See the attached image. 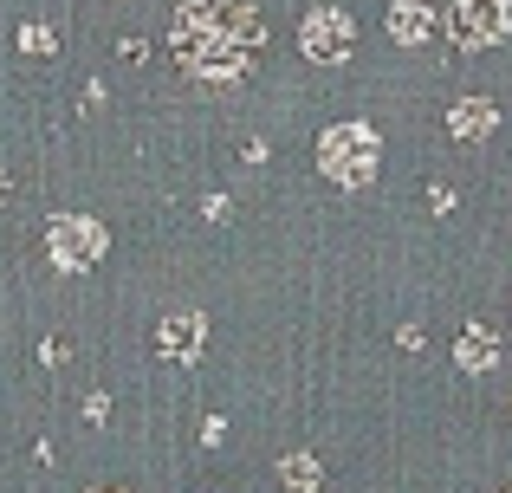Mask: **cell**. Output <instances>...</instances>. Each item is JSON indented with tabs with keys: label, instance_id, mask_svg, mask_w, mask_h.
Segmentation results:
<instances>
[{
	"label": "cell",
	"instance_id": "cell-1",
	"mask_svg": "<svg viewBox=\"0 0 512 493\" xmlns=\"http://www.w3.org/2000/svg\"><path fill=\"white\" fill-rule=\"evenodd\" d=\"M169 46L182 72L208 78V85H234L260 65L266 52V20L247 0H182L169 26Z\"/></svg>",
	"mask_w": 512,
	"mask_h": 493
},
{
	"label": "cell",
	"instance_id": "cell-2",
	"mask_svg": "<svg viewBox=\"0 0 512 493\" xmlns=\"http://www.w3.org/2000/svg\"><path fill=\"white\" fill-rule=\"evenodd\" d=\"M376 156H383V143H376L370 124H338V130H325V143H318L325 176L344 182V189H370L376 182Z\"/></svg>",
	"mask_w": 512,
	"mask_h": 493
},
{
	"label": "cell",
	"instance_id": "cell-3",
	"mask_svg": "<svg viewBox=\"0 0 512 493\" xmlns=\"http://www.w3.org/2000/svg\"><path fill=\"white\" fill-rule=\"evenodd\" d=\"M104 228L98 221H85V215H59L46 228V253H52V266H59V273H85V266H98L104 260Z\"/></svg>",
	"mask_w": 512,
	"mask_h": 493
},
{
	"label": "cell",
	"instance_id": "cell-4",
	"mask_svg": "<svg viewBox=\"0 0 512 493\" xmlns=\"http://www.w3.org/2000/svg\"><path fill=\"white\" fill-rule=\"evenodd\" d=\"M299 46H305V59H318V65H344L350 52H357V20H350L344 7H312L305 26H299Z\"/></svg>",
	"mask_w": 512,
	"mask_h": 493
},
{
	"label": "cell",
	"instance_id": "cell-5",
	"mask_svg": "<svg viewBox=\"0 0 512 493\" xmlns=\"http://www.w3.org/2000/svg\"><path fill=\"white\" fill-rule=\"evenodd\" d=\"M506 26H512L506 0H454V13H448L454 46H493V39H506Z\"/></svg>",
	"mask_w": 512,
	"mask_h": 493
},
{
	"label": "cell",
	"instance_id": "cell-6",
	"mask_svg": "<svg viewBox=\"0 0 512 493\" xmlns=\"http://www.w3.org/2000/svg\"><path fill=\"white\" fill-rule=\"evenodd\" d=\"M201 344H208V318H201V312H169L163 331H156V351H163L169 364H188Z\"/></svg>",
	"mask_w": 512,
	"mask_h": 493
},
{
	"label": "cell",
	"instance_id": "cell-7",
	"mask_svg": "<svg viewBox=\"0 0 512 493\" xmlns=\"http://www.w3.org/2000/svg\"><path fill=\"white\" fill-rule=\"evenodd\" d=\"M493 124H500V111H493L487 98H461V104L448 111V130H454V137H467V143L493 137Z\"/></svg>",
	"mask_w": 512,
	"mask_h": 493
},
{
	"label": "cell",
	"instance_id": "cell-8",
	"mask_svg": "<svg viewBox=\"0 0 512 493\" xmlns=\"http://www.w3.org/2000/svg\"><path fill=\"white\" fill-rule=\"evenodd\" d=\"M454 364H461V370H493V364H500V338H493V325H467L461 344H454Z\"/></svg>",
	"mask_w": 512,
	"mask_h": 493
},
{
	"label": "cell",
	"instance_id": "cell-9",
	"mask_svg": "<svg viewBox=\"0 0 512 493\" xmlns=\"http://www.w3.org/2000/svg\"><path fill=\"white\" fill-rule=\"evenodd\" d=\"M389 33H396L402 46H422V39L435 33V20H428V7H415V0H396V7H389Z\"/></svg>",
	"mask_w": 512,
	"mask_h": 493
},
{
	"label": "cell",
	"instance_id": "cell-10",
	"mask_svg": "<svg viewBox=\"0 0 512 493\" xmlns=\"http://www.w3.org/2000/svg\"><path fill=\"white\" fill-rule=\"evenodd\" d=\"M279 481L312 493V487H318V461H312V455H286V461H279Z\"/></svg>",
	"mask_w": 512,
	"mask_h": 493
},
{
	"label": "cell",
	"instance_id": "cell-11",
	"mask_svg": "<svg viewBox=\"0 0 512 493\" xmlns=\"http://www.w3.org/2000/svg\"><path fill=\"white\" fill-rule=\"evenodd\" d=\"M20 46H26V52H39V46L52 52V33H39V26H26V33H20Z\"/></svg>",
	"mask_w": 512,
	"mask_h": 493
},
{
	"label": "cell",
	"instance_id": "cell-12",
	"mask_svg": "<svg viewBox=\"0 0 512 493\" xmlns=\"http://www.w3.org/2000/svg\"><path fill=\"white\" fill-rule=\"evenodd\" d=\"M104 493H117V487H104Z\"/></svg>",
	"mask_w": 512,
	"mask_h": 493
},
{
	"label": "cell",
	"instance_id": "cell-13",
	"mask_svg": "<svg viewBox=\"0 0 512 493\" xmlns=\"http://www.w3.org/2000/svg\"><path fill=\"white\" fill-rule=\"evenodd\" d=\"M506 493H512V487H506Z\"/></svg>",
	"mask_w": 512,
	"mask_h": 493
}]
</instances>
